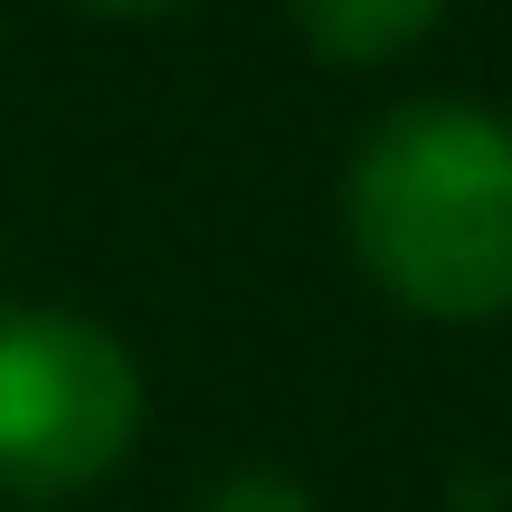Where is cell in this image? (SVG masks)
<instances>
[{"mask_svg": "<svg viewBox=\"0 0 512 512\" xmlns=\"http://www.w3.org/2000/svg\"><path fill=\"white\" fill-rule=\"evenodd\" d=\"M342 219L389 304L427 323L512 313V124L465 95L380 114L351 152Z\"/></svg>", "mask_w": 512, "mask_h": 512, "instance_id": "obj_1", "label": "cell"}, {"mask_svg": "<svg viewBox=\"0 0 512 512\" xmlns=\"http://www.w3.org/2000/svg\"><path fill=\"white\" fill-rule=\"evenodd\" d=\"M143 427V370L105 323L67 304L0 313V494H76L114 475Z\"/></svg>", "mask_w": 512, "mask_h": 512, "instance_id": "obj_2", "label": "cell"}, {"mask_svg": "<svg viewBox=\"0 0 512 512\" xmlns=\"http://www.w3.org/2000/svg\"><path fill=\"white\" fill-rule=\"evenodd\" d=\"M285 10H294L313 57H332V67H389V57H408L446 19V0H285Z\"/></svg>", "mask_w": 512, "mask_h": 512, "instance_id": "obj_3", "label": "cell"}, {"mask_svg": "<svg viewBox=\"0 0 512 512\" xmlns=\"http://www.w3.org/2000/svg\"><path fill=\"white\" fill-rule=\"evenodd\" d=\"M200 512H313V503H304V484H294V475H266V465H256V475H228Z\"/></svg>", "mask_w": 512, "mask_h": 512, "instance_id": "obj_4", "label": "cell"}, {"mask_svg": "<svg viewBox=\"0 0 512 512\" xmlns=\"http://www.w3.org/2000/svg\"><path fill=\"white\" fill-rule=\"evenodd\" d=\"M67 10H95V19H162V10H181V0H67Z\"/></svg>", "mask_w": 512, "mask_h": 512, "instance_id": "obj_5", "label": "cell"}]
</instances>
